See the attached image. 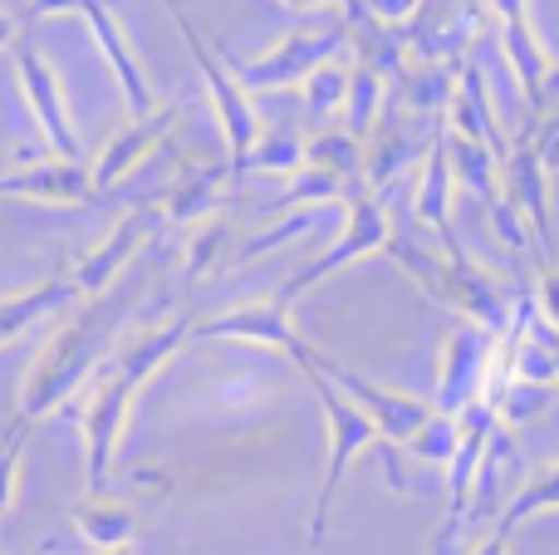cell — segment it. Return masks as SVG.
I'll return each mask as SVG.
<instances>
[{
	"mask_svg": "<svg viewBox=\"0 0 559 555\" xmlns=\"http://www.w3.org/2000/svg\"><path fill=\"white\" fill-rule=\"evenodd\" d=\"M69 517H74L79 536H84L94 551H128L138 536V527H143V511H138L133 501L108 497V492H88L84 501H74Z\"/></svg>",
	"mask_w": 559,
	"mask_h": 555,
	"instance_id": "21",
	"label": "cell"
},
{
	"mask_svg": "<svg viewBox=\"0 0 559 555\" xmlns=\"http://www.w3.org/2000/svg\"><path fill=\"white\" fill-rule=\"evenodd\" d=\"M383 104H388V84L368 64H358V59H354V69H348V88H344V104H338V133H348L354 143H364V138L373 133Z\"/></svg>",
	"mask_w": 559,
	"mask_h": 555,
	"instance_id": "23",
	"label": "cell"
},
{
	"mask_svg": "<svg viewBox=\"0 0 559 555\" xmlns=\"http://www.w3.org/2000/svg\"><path fill=\"white\" fill-rule=\"evenodd\" d=\"M163 5H167V15L177 20V29H182V39H187V49H192L197 69H202L206 94H212L216 123H222V138H226V173H231V177H246V157H251L255 138L265 133V128H261V114H255V98L231 79L226 59L216 55L212 45H206V35L197 29V20L187 15L177 0H163Z\"/></svg>",
	"mask_w": 559,
	"mask_h": 555,
	"instance_id": "5",
	"label": "cell"
},
{
	"mask_svg": "<svg viewBox=\"0 0 559 555\" xmlns=\"http://www.w3.org/2000/svg\"><path fill=\"white\" fill-rule=\"evenodd\" d=\"M305 163L329 167V173L348 177V182H364V143H354V138L338 133V128H324V133L309 138V143H305Z\"/></svg>",
	"mask_w": 559,
	"mask_h": 555,
	"instance_id": "25",
	"label": "cell"
},
{
	"mask_svg": "<svg viewBox=\"0 0 559 555\" xmlns=\"http://www.w3.org/2000/svg\"><path fill=\"white\" fill-rule=\"evenodd\" d=\"M187 281H202L206 271L216 265V256H222V246H226V236H231V226L222 222V216H206V222H197V226H187Z\"/></svg>",
	"mask_w": 559,
	"mask_h": 555,
	"instance_id": "28",
	"label": "cell"
},
{
	"mask_svg": "<svg viewBox=\"0 0 559 555\" xmlns=\"http://www.w3.org/2000/svg\"><path fill=\"white\" fill-rule=\"evenodd\" d=\"M157 226H163L157 206H128V212L118 216L114 226H108L104 241H98L94 251H84L74 265H69V285H74V300H98V295L114 291V281L128 271V261H133V256L157 236Z\"/></svg>",
	"mask_w": 559,
	"mask_h": 555,
	"instance_id": "10",
	"label": "cell"
},
{
	"mask_svg": "<svg viewBox=\"0 0 559 555\" xmlns=\"http://www.w3.org/2000/svg\"><path fill=\"white\" fill-rule=\"evenodd\" d=\"M442 153H447V167H452V187L456 182L472 187L481 202L501 197V157L486 143H476V138H466V133H452V128L442 123Z\"/></svg>",
	"mask_w": 559,
	"mask_h": 555,
	"instance_id": "22",
	"label": "cell"
},
{
	"mask_svg": "<svg viewBox=\"0 0 559 555\" xmlns=\"http://www.w3.org/2000/svg\"><path fill=\"white\" fill-rule=\"evenodd\" d=\"M501 197L515 206L525 226H531L535 256H555L550 236V167H545L540 147L531 133H521L501 157Z\"/></svg>",
	"mask_w": 559,
	"mask_h": 555,
	"instance_id": "13",
	"label": "cell"
},
{
	"mask_svg": "<svg viewBox=\"0 0 559 555\" xmlns=\"http://www.w3.org/2000/svg\"><path fill=\"white\" fill-rule=\"evenodd\" d=\"M531 138H535V147H540L545 167H555V163H559V104H555L550 118H540V123L531 128Z\"/></svg>",
	"mask_w": 559,
	"mask_h": 555,
	"instance_id": "33",
	"label": "cell"
},
{
	"mask_svg": "<svg viewBox=\"0 0 559 555\" xmlns=\"http://www.w3.org/2000/svg\"><path fill=\"white\" fill-rule=\"evenodd\" d=\"M0 197H20V202H45V206H88L98 202L88 163H69V157H39V163L0 167Z\"/></svg>",
	"mask_w": 559,
	"mask_h": 555,
	"instance_id": "17",
	"label": "cell"
},
{
	"mask_svg": "<svg viewBox=\"0 0 559 555\" xmlns=\"http://www.w3.org/2000/svg\"><path fill=\"white\" fill-rule=\"evenodd\" d=\"M305 359L314 364V369L324 374V379L334 383V389L344 393V399L354 403V409L364 413L368 423H373V428H378V442H383L393 458H397V448H407V438H413V433L423 428L427 418H432V403L413 399V393L383 389V383H373V379H364V374H354L348 364H338V359H329V354H319L314 344H309Z\"/></svg>",
	"mask_w": 559,
	"mask_h": 555,
	"instance_id": "8",
	"label": "cell"
},
{
	"mask_svg": "<svg viewBox=\"0 0 559 555\" xmlns=\"http://www.w3.org/2000/svg\"><path fill=\"white\" fill-rule=\"evenodd\" d=\"M540 511H559V462H545V468H535L531 477L515 487V497L506 501V511L496 517L491 531L511 536V531L521 527L525 517H540Z\"/></svg>",
	"mask_w": 559,
	"mask_h": 555,
	"instance_id": "24",
	"label": "cell"
},
{
	"mask_svg": "<svg viewBox=\"0 0 559 555\" xmlns=\"http://www.w3.org/2000/svg\"><path fill=\"white\" fill-rule=\"evenodd\" d=\"M69 305H79L74 285H69V265L49 271L39 285H25V291H15V295H0V344L20 340L29 324L49 320V315L69 310Z\"/></svg>",
	"mask_w": 559,
	"mask_h": 555,
	"instance_id": "19",
	"label": "cell"
},
{
	"mask_svg": "<svg viewBox=\"0 0 559 555\" xmlns=\"http://www.w3.org/2000/svg\"><path fill=\"white\" fill-rule=\"evenodd\" d=\"M20 555H39V551H20Z\"/></svg>",
	"mask_w": 559,
	"mask_h": 555,
	"instance_id": "39",
	"label": "cell"
},
{
	"mask_svg": "<svg viewBox=\"0 0 559 555\" xmlns=\"http://www.w3.org/2000/svg\"><path fill=\"white\" fill-rule=\"evenodd\" d=\"M452 448H456V418H447V413H437L432 409V418L423 423V428L407 438V448L403 452H413L417 462H452Z\"/></svg>",
	"mask_w": 559,
	"mask_h": 555,
	"instance_id": "29",
	"label": "cell"
},
{
	"mask_svg": "<svg viewBox=\"0 0 559 555\" xmlns=\"http://www.w3.org/2000/svg\"><path fill=\"white\" fill-rule=\"evenodd\" d=\"M417 216L437 232L442 251H456V232H452V167H447V153H442V123L432 128L423 147V173H417Z\"/></svg>",
	"mask_w": 559,
	"mask_h": 555,
	"instance_id": "20",
	"label": "cell"
},
{
	"mask_svg": "<svg viewBox=\"0 0 559 555\" xmlns=\"http://www.w3.org/2000/svg\"><path fill=\"white\" fill-rule=\"evenodd\" d=\"M114 340H118V310L108 305V295L69 305L59 330L49 334L45 350L35 354V364H29L25 379H20L15 418L35 428L39 418L59 413L79 393V383L98 369V359L114 350Z\"/></svg>",
	"mask_w": 559,
	"mask_h": 555,
	"instance_id": "2",
	"label": "cell"
},
{
	"mask_svg": "<svg viewBox=\"0 0 559 555\" xmlns=\"http://www.w3.org/2000/svg\"><path fill=\"white\" fill-rule=\"evenodd\" d=\"M5 45H15V20L0 10V49H5Z\"/></svg>",
	"mask_w": 559,
	"mask_h": 555,
	"instance_id": "36",
	"label": "cell"
},
{
	"mask_svg": "<svg viewBox=\"0 0 559 555\" xmlns=\"http://www.w3.org/2000/svg\"><path fill=\"white\" fill-rule=\"evenodd\" d=\"M55 10H74V15H84V25H88V35H94L98 55H104V64L114 69V79H118V94H123L128 118L153 114L157 94H153V84H147L143 64H138V55H133V45H128V35H123V25H118L114 10H108L104 0H35V5H29V15L45 20V15H55Z\"/></svg>",
	"mask_w": 559,
	"mask_h": 555,
	"instance_id": "9",
	"label": "cell"
},
{
	"mask_svg": "<svg viewBox=\"0 0 559 555\" xmlns=\"http://www.w3.org/2000/svg\"><path fill=\"white\" fill-rule=\"evenodd\" d=\"M491 344L496 334L481 324L456 320L442 340V359H437V399L432 409L456 418L462 409L481 403V383H486V364H491Z\"/></svg>",
	"mask_w": 559,
	"mask_h": 555,
	"instance_id": "12",
	"label": "cell"
},
{
	"mask_svg": "<svg viewBox=\"0 0 559 555\" xmlns=\"http://www.w3.org/2000/svg\"><path fill=\"white\" fill-rule=\"evenodd\" d=\"M344 49H348V20H329V25L289 29L255 59H236L226 69H231V79L246 94H275V88H299L319 64L338 59Z\"/></svg>",
	"mask_w": 559,
	"mask_h": 555,
	"instance_id": "6",
	"label": "cell"
},
{
	"mask_svg": "<svg viewBox=\"0 0 559 555\" xmlns=\"http://www.w3.org/2000/svg\"><path fill=\"white\" fill-rule=\"evenodd\" d=\"M231 182V173L216 163H182L173 177V187L163 192V202L157 206V216L173 226H197L206 222V216H216V202H222V187Z\"/></svg>",
	"mask_w": 559,
	"mask_h": 555,
	"instance_id": "18",
	"label": "cell"
},
{
	"mask_svg": "<svg viewBox=\"0 0 559 555\" xmlns=\"http://www.w3.org/2000/svg\"><path fill=\"white\" fill-rule=\"evenodd\" d=\"M466 555H511V536H501V531H491V536H481Z\"/></svg>",
	"mask_w": 559,
	"mask_h": 555,
	"instance_id": "35",
	"label": "cell"
},
{
	"mask_svg": "<svg viewBox=\"0 0 559 555\" xmlns=\"http://www.w3.org/2000/svg\"><path fill=\"white\" fill-rule=\"evenodd\" d=\"M417 10H423V0H364V15L388 29H403Z\"/></svg>",
	"mask_w": 559,
	"mask_h": 555,
	"instance_id": "32",
	"label": "cell"
},
{
	"mask_svg": "<svg viewBox=\"0 0 559 555\" xmlns=\"http://www.w3.org/2000/svg\"><path fill=\"white\" fill-rule=\"evenodd\" d=\"M535 310L559 334V256H535Z\"/></svg>",
	"mask_w": 559,
	"mask_h": 555,
	"instance_id": "31",
	"label": "cell"
},
{
	"mask_svg": "<svg viewBox=\"0 0 559 555\" xmlns=\"http://www.w3.org/2000/svg\"><path fill=\"white\" fill-rule=\"evenodd\" d=\"M348 69H354V59H329V64H319L314 74L299 84L309 114H338V104H344V88H348Z\"/></svg>",
	"mask_w": 559,
	"mask_h": 555,
	"instance_id": "27",
	"label": "cell"
},
{
	"mask_svg": "<svg viewBox=\"0 0 559 555\" xmlns=\"http://www.w3.org/2000/svg\"><path fill=\"white\" fill-rule=\"evenodd\" d=\"M192 340H241V344H265V350H280L289 359L309 350V340L295 330L289 320V305L280 300H251V305H231V310L212 315V320L192 324Z\"/></svg>",
	"mask_w": 559,
	"mask_h": 555,
	"instance_id": "15",
	"label": "cell"
},
{
	"mask_svg": "<svg viewBox=\"0 0 559 555\" xmlns=\"http://www.w3.org/2000/svg\"><path fill=\"white\" fill-rule=\"evenodd\" d=\"M388 241H393V212H388V192H354L344 202V232L334 236V246H329L324 256H314V261H309L299 275H289L285 291H280V300L295 305L299 295L314 291V285L329 281L334 271L364 261V256H383Z\"/></svg>",
	"mask_w": 559,
	"mask_h": 555,
	"instance_id": "7",
	"label": "cell"
},
{
	"mask_svg": "<svg viewBox=\"0 0 559 555\" xmlns=\"http://www.w3.org/2000/svg\"><path fill=\"white\" fill-rule=\"evenodd\" d=\"M10 59H15L20 94H25L29 114H35L39 133H45V143H49V157H69V163H79V133H74V118H69L64 84H59L55 64H49L35 45H25V39L10 45Z\"/></svg>",
	"mask_w": 559,
	"mask_h": 555,
	"instance_id": "11",
	"label": "cell"
},
{
	"mask_svg": "<svg viewBox=\"0 0 559 555\" xmlns=\"http://www.w3.org/2000/svg\"><path fill=\"white\" fill-rule=\"evenodd\" d=\"M305 163V138L295 133H261L246 157V173H275V177H289L295 167Z\"/></svg>",
	"mask_w": 559,
	"mask_h": 555,
	"instance_id": "26",
	"label": "cell"
},
{
	"mask_svg": "<svg viewBox=\"0 0 559 555\" xmlns=\"http://www.w3.org/2000/svg\"><path fill=\"white\" fill-rule=\"evenodd\" d=\"M559 98V69H550V79H545V104Z\"/></svg>",
	"mask_w": 559,
	"mask_h": 555,
	"instance_id": "37",
	"label": "cell"
},
{
	"mask_svg": "<svg viewBox=\"0 0 559 555\" xmlns=\"http://www.w3.org/2000/svg\"><path fill=\"white\" fill-rule=\"evenodd\" d=\"M383 256H393L432 300H442L447 310L462 315L466 324H481V330H491V334H501L506 324H511L515 305L506 300V291L491 281V271L476 265L462 246H456V251H442V256H427V251H417V246H407L393 236Z\"/></svg>",
	"mask_w": 559,
	"mask_h": 555,
	"instance_id": "3",
	"label": "cell"
},
{
	"mask_svg": "<svg viewBox=\"0 0 559 555\" xmlns=\"http://www.w3.org/2000/svg\"><path fill=\"white\" fill-rule=\"evenodd\" d=\"M29 442V423L10 418V428L0 433V517H10L15 507V487H20V458Z\"/></svg>",
	"mask_w": 559,
	"mask_h": 555,
	"instance_id": "30",
	"label": "cell"
},
{
	"mask_svg": "<svg viewBox=\"0 0 559 555\" xmlns=\"http://www.w3.org/2000/svg\"><path fill=\"white\" fill-rule=\"evenodd\" d=\"M182 114H187V104L177 98V104H157L153 114H143V118H128V123L104 143V153L88 163L94 192L104 197L108 187H118L128 173H138V163H147V157H153V147H163L167 138H173V128H177V118H182Z\"/></svg>",
	"mask_w": 559,
	"mask_h": 555,
	"instance_id": "14",
	"label": "cell"
},
{
	"mask_svg": "<svg viewBox=\"0 0 559 555\" xmlns=\"http://www.w3.org/2000/svg\"><path fill=\"white\" fill-rule=\"evenodd\" d=\"M309 354V350H305ZM299 354V369H305V379H309V389H314V399H319V409H324V423H329V462H324V482H319V497H314V517H309V541H324V531H329V511H334V497H338V487H344V477H348V468H354V458H364V452H378L383 458V468H388V482H393V492H403V468H397V458L378 442V428L364 418V413L354 409V403L344 399V393L334 389V383L324 379V374L314 369V364Z\"/></svg>",
	"mask_w": 559,
	"mask_h": 555,
	"instance_id": "4",
	"label": "cell"
},
{
	"mask_svg": "<svg viewBox=\"0 0 559 555\" xmlns=\"http://www.w3.org/2000/svg\"><path fill=\"white\" fill-rule=\"evenodd\" d=\"M486 10H496V35H501V55L511 64L521 94L531 98V114L540 118L545 108V79H550V55H545L540 35L531 20V0H486Z\"/></svg>",
	"mask_w": 559,
	"mask_h": 555,
	"instance_id": "16",
	"label": "cell"
},
{
	"mask_svg": "<svg viewBox=\"0 0 559 555\" xmlns=\"http://www.w3.org/2000/svg\"><path fill=\"white\" fill-rule=\"evenodd\" d=\"M182 344H192V320L177 315L163 324H133L114 340V350L98 359V369L79 383V393L64 403V418L84 433V458H88V492L108 487V472H114L118 442H123L128 413L133 399L167 359H173Z\"/></svg>",
	"mask_w": 559,
	"mask_h": 555,
	"instance_id": "1",
	"label": "cell"
},
{
	"mask_svg": "<svg viewBox=\"0 0 559 555\" xmlns=\"http://www.w3.org/2000/svg\"><path fill=\"white\" fill-rule=\"evenodd\" d=\"M98 555H133V551H98Z\"/></svg>",
	"mask_w": 559,
	"mask_h": 555,
	"instance_id": "38",
	"label": "cell"
},
{
	"mask_svg": "<svg viewBox=\"0 0 559 555\" xmlns=\"http://www.w3.org/2000/svg\"><path fill=\"white\" fill-rule=\"evenodd\" d=\"M289 10H338V20H358L364 15V0H280Z\"/></svg>",
	"mask_w": 559,
	"mask_h": 555,
	"instance_id": "34",
	"label": "cell"
}]
</instances>
